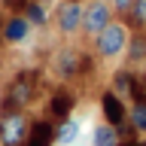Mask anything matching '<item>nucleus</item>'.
Listing matches in <instances>:
<instances>
[{"instance_id":"1","label":"nucleus","mask_w":146,"mask_h":146,"mask_svg":"<svg viewBox=\"0 0 146 146\" xmlns=\"http://www.w3.org/2000/svg\"><path fill=\"white\" fill-rule=\"evenodd\" d=\"M36 85H40V73L36 70H21L15 79L9 82L6 98H3V110H25L34 100Z\"/></svg>"},{"instance_id":"2","label":"nucleus","mask_w":146,"mask_h":146,"mask_svg":"<svg viewBox=\"0 0 146 146\" xmlns=\"http://www.w3.org/2000/svg\"><path fill=\"white\" fill-rule=\"evenodd\" d=\"M31 122L21 110H0V143L3 146H21L27 137Z\"/></svg>"},{"instance_id":"3","label":"nucleus","mask_w":146,"mask_h":146,"mask_svg":"<svg viewBox=\"0 0 146 146\" xmlns=\"http://www.w3.org/2000/svg\"><path fill=\"white\" fill-rule=\"evenodd\" d=\"M94 40H98L100 58H116V55H122V52L128 49V27L119 25V21H110V25L104 27Z\"/></svg>"},{"instance_id":"4","label":"nucleus","mask_w":146,"mask_h":146,"mask_svg":"<svg viewBox=\"0 0 146 146\" xmlns=\"http://www.w3.org/2000/svg\"><path fill=\"white\" fill-rule=\"evenodd\" d=\"M100 110H104V119H107V125H113L119 131V137H128L131 134V122H128V110L122 104L116 91H104L100 94Z\"/></svg>"},{"instance_id":"5","label":"nucleus","mask_w":146,"mask_h":146,"mask_svg":"<svg viewBox=\"0 0 146 146\" xmlns=\"http://www.w3.org/2000/svg\"><path fill=\"white\" fill-rule=\"evenodd\" d=\"M113 21V9L104 3V0H98V3H91L85 12H82V31L85 34H91V36H98L104 27Z\"/></svg>"},{"instance_id":"6","label":"nucleus","mask_w":146,"mask_h":146,"mask_svg":"<svg viewBox=\"0 0 146 146\" xmlns=\"http://www.w3.org/2000/svg\"><path fill=\"white\" fill-rule=\"evenodd\" d=\"M82 3H76V0H67V3H61V9H58V31L61 34H73V31H79L82 27Z\"/></svg>"},{"instance_id":"7","label":"nucleus","mask_w":146,"mask_h":146,"mask_svg":"<svg viewBox=\"0 0 146 146\" xmlns=\"http://www.w3.org/2000/svg\"><path fill=\"white\" fill-rule=\"evenodd\" d=\"M52 143H55V125H49V119H36L31 122L21 146H52Z\"/></svg>"},{"instance_id":"8","label":"nucleus","mask_w":146,"mask_h":146,"mask_svg":"<svg viewBox=\"0 0 146 146\" xmlns=\"http://www.w3.org/2000/svg\"><path fill=\"white\" fill-rule=\"evenodd\" d=\"M73 107H76V98H73V91H67V88H58L52 98H49V116L58 119V122L70 119Z\"/></svg>"},{"instance_id":"9","label":"nucleus","mask_w":146,"mask_h":146,"mask_svg":"<svg viewBox=\"0 0 146 146\" xmlns=\"http://www.w3.org/2000/svg\"><path fill=\"white\" fill-rule=\"evenodd\" d=\"M131 98H134V107L128 113V122H131V128L137 134H146V88H143V82L134 88Z\"/></svg>"},{"instance_id":"10","label":"nucleus","mask_w":146,"mask_h":146,"mask_svg":"<svg viewBox=\"0 0 146 146\" xmlns=\"http://www.w3.org/2000/svg\"><path fill=\"white\" fill-rule=\"evenodd\" d=\"M27 36H31V21H27L25 15H12L6 18V25H3V40L6 43H25Z\"/></svg>"},{"instance_id":"11","label":"nucleus","mask_w":146,"mask_h":146,"mask_svg":"<svg viewBox=\"0 0 146 146\" xmlns=\"http://www.w3.org/2000/svg\"><path fill=\"white\" fill-rule=\"evenodd\" d=\"M137 85H140V76H134L131 70H116V76H113V88H110V91H116L119 98L125 100V98L134 94Z\"/></svg>"},{"instance_id":"12","label":"nucleus","mask_w":146,"mask_h":146,"mask_svg":"<svg viewBox=\"0 0 146 146\" xmlns=\"http://www.w3.org/2000/svg\"><path fill=\"white\" fill-rule=\"evenodd\" d=\"M58 76L61 79L79 76V52H73V49H61L58 52Z\"/></svg>"},{"instance_id":"13","label":"nucleus","mask_w":146,"mask_h":146,"mask_svg":"<svg viewBox=\"0 0 146 146\" xmlns=\"http://www.w3.org/2000/svg\"><path fill=\"white\" fill-rule=\"evenodd\" d=\"M76 137H79V122H76V119H64V122H61V128L55 131V143L70 146Z\"/></svg>"},{"instance_id":"14","label":"nucleus","mask_w":146,"mask_h":146,"mask_svg":"<svg viewBox=\"0 0 146 146\" xmlns=\"http://www.w3.org/2000/svg\"><path fill=\"white\" fill-rule=\"evenodd\" d=\"M94 146H119V131L113 125H98L94 128Z\"/></svg>"},{"instance_id":"15","label":"nucleus","mask_w":146,"mask_h":146,"mask_svg":"<svg viewBox=\"0 0 146 146\" xmlns=\"http://www.w3.org/2000/svg\"><path fill=\"white\" fill-rule=\"evenodd\" d=\"M128 58L131 61H143L146 58V31H140V34H134V40H128Z\"/></svg>"},{"instance_id":"16","label":"nucleus","mask_w":146,"mask_h":146,"mask_svg":"<svg viewBox=\"0 0 146 146\" xmlns=\"http://www.w3.org/2000/svg\"><path fill=\"white\" fill-rule=\"evenodd\" d=\"M25 18L31 21V25H46V9H43V3L31 0V3L25 6Z\"/></svg>"},{"instance_id":"17","label":"nucleus","mask_w":146,"mask_h":146,"mask_svg":"<svg viewBox=\"0 0 146 146\" xmlns=\"http://www.w3.org/2000/svg\"><path fill=\"white\" fill-rule=\"evenodd\" d=\"M131 18H134V25L146 27V0H134L131 3Z\"/></svg>"},{"instance_id":"18","label":"nucleus","mask_w":146,"mask_h":146,"mask_svg":"<svg viewBox=\"0 0 146 146\" xmlns=\"http://www.w3.org/2000/svg\"><path fill=\"white\" fill-rule=\"evenodd\" d=\"M27 3H31V0H3V6H6V9H12V12H18V9L25 12V6H27Z\"/></svg>"},{"instance_id":"19","label":"nucleus","mask_w":146,"mask_h":146,"mask_svg":"<svg viewBox=\"0 0 146 146\" xmlns=\"http://www.w3.org/2000/svg\"><path fill=\"white\" fill-rule=\"evenodd\" d=\"M131 3H134V0H113V6H116L119 12H125V9H131Z\"/></svg>"},{"instance_id":"20","label":"nucleus","mask_w":146,"mask_h":146,"mask_svg":"<svg viewBox=\"0 0 146 146\" xmlns=\"http://www.w3.org/2000/svg\"><path fill=\"white\" fill-rule=\"evenodd\" d=\"M125 146H146V143H140V140H134V143H125Z\"/></svg>"},{"instance_id":"21","label":"nucleus","mask_w":146,"mask_h":146,"mask_svg":"<svg viewBox=\"0 0 146 146\" xmlns=\"http://www.w3.org/2000/svg\"><path fill=\"white\" fill-rule=\"evenodd\" d=\"M36 3H52V0H36Z\"/></svg>"}]
</instances>
